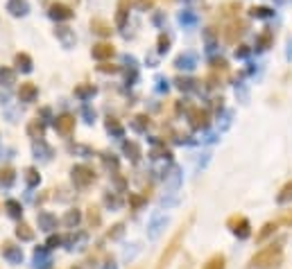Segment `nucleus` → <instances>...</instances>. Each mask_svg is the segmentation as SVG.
Wrapping results in <instances>:
<instances>
[{
  "label": "nucleus",
  "instance_id": "obj_1",
  "mask_svg": "<svg viewBox=\"0 0 292 269\" xmlns=\"http://www.w3.org/2000/svg\"><path fill=\"white\" fill-rule=\"evenodd\" d=\"M281 263H283V246L281 245H269L249 258L251 269H276L281 267Z\"/></svg>",
  "mask_w": 292,
  "mask_h": 269
},
{
  "label": "nucleus",
  "instance_id": "obj_2",
  "mask_svg": "<svg viewBox=\"0 0 292 269\" xmlns=\"http://www.w3.org/2000/svg\"><path fill=\"white\" fill-rule=\"evenodd\" d=\"M190 224H193V215H188V220L184 224H181L179 228H177V233L170 238V242L165 245V249H163V253H161V258H159V263H157V267L154 269H168L170 267V263H172V258L179 253V246H181V242H184V238H186V233H188V228H190Z\"/></svg>",
  "mask_w": 292,
  "mask_h": 269
},
{
  "label": "nucleus",
  "instance_id": "obj_3",
  "mask_svg": "<svg viewBox=\"0 0 292 269\" xmlns=\"http://www.w3.org/2000/svg\"><path fill=\"white\" fill-rule=\"evenodd\" d=\"M70 176H73L75 188H88L91 183H95V172H93V168H88V165H75V168L70 170Z\"/></svg>",
  "mask_w": 292,
  "mask_h": 269
},
{
  "label": "nucleus",
  "instance_id": "obj_4",
  "mask_svg": "<svg viewBox=\"0 0 292 269\" xmlns=\"http://www.w3.org/2000/svg\"><path fill=\"white\" fill-rule=\"evenodd\" d=\"M227 226L231 228V233L234 235H238L240 240H247V238L251 235V224L245 215H231L227 220Z\"/></svg>",
  "mask_w": 292,
  "mask_h": 269
},
{
  "label": "nucleus",
  "instance_id": "obj_5",
  "mask_svg": "<svg viewBox=\"0 0 292 269\" xmlns=\"http://www.w3.org/2000/svg\"><path fill=\"white\" fill-rule=\"evenodd\" d=\"M73 14H75V12H73L66 2H50V5H48V16L54 18L57 23H59V21H70Z\"/></svg>",
  "mask_w": 292,
  "mask_h": 269
},
{
  "label": "nucleus",
  "instance_id": "obj_6",
  "mask_svg": "<svg viewBox=\"0 0 292 269\" xmlns=\"http://www.w3.org/2000/svg\"><path fill=\"white\" fill-rule=\"evenodd\" d=\"M0 253H2V258L9 260L12 265H21V263H23V249H21L18 245H14V242H2Z\"/></svg>",
  "mask_w": 292,
  "mask_h": 269
},
{
  "label": "nucleus",
  "instance_id": "obj_7",
  "mask_svg": "<svg viewBox=\"0 0 292 269\" xmlns=\"http://www.w3.org/2000/svg\"><path fill=\"white\" fill-rule=\"evenodd\" d=\"M54 129H57V134L61 136H70L75 131V116L73 113H61V116L54 118Z\"/></svg>",
  "mask_w": 292,
  "mask_h": 269
},
{
  "label": "nucleus",
  "instance_id": "obj_8",
  "mask_svg": "<svg viewBox=\"0 0 292 269\" xmlns=\"http://www.w3.org/2000/svg\"><path fill=\"white\" fill-rule=\"evenodd\" d=\"M190 127L193 129H206L211 124V116H209V111H206V109H193V111H190Z\"/></svg>",
  "mask_w": 292,
  "mask_h": 269
},
{
  "label": "nucleus",
  "instance_id": "obj_9",
  "mask_svg": "<svg viewBox=\"0 0 292 269\" xmlns=\"http://www.w3.org/2000/svg\"><path fill=\"white\" fill-rule=\"evenodd\" d=\"M91 54H93V59H98V61H106V59H111L113 54H116V48H113V43L100 41V43H95L93 46Z\"/></svg>",
  "mask_w": 292,
  "mask_h": 269
},
{
  "label": "nucleus",
  "instance_id": "obj_10",
  "mask_svg": "<svg viewBox=\"0 0 292 269\" xmlns=\"http://www.w3.org/2000/svg\"><path fill=\"white\" fill-rule=\"evenodd\" d=\"M247 29V23L245 21H231L227 27V32H224V39H227V43H236L240 39V36L245 34Z\"/></svg>",
  "mask_w": 292,
  "mask_h": 269
},
{
  "label": "nucleus",
  "instance_id": "obj_11",
  "mask_svg": "<svg viewBox=\"0 0 292 269\" xmlns=\"http://www.w3.org/2000/svg\"><path fill=\"white\" fill-rule=\"evenodd\" d=\"M54 36H57V41L61 43L64 48H73V46H75V29H70L68 25H57Z\"/></svg>",
  "mask_w": 292,
  "mask_h": 269
},
{
  "label": "nucleus",
  "instance_id": "obj_12",
  "mask_svg": "<svg viewBox=\"0 0 292 269\" xmlns=\"http://www.w3.org/2000/svg\"><path fill=\"white\" fill-rule=\"evenodd\" d=\"M132 2H134V0H118V7H116V27H125V25H127Z\"/></svg>",
  "mask_w": 292,
  "mask_h": 269
},
{
  "label": "nucleus",
  "instance_id": "obj_13",
  "mask_svg": "<svg viewBox=\"0 0 292 269\" xmlns=\"http://www.w3.org/2000/svg\"><path fill=\"white\" fill-rule=\"evenodd\" d=\"M36 95H39V88L34 82H23L18 86V99L21 102H34Z\"/></svg>",
  "mask_w": 292,
  "mask_h": 269
},
{
  "label": "nucleus",
  "instance_id": "obj_14",
  "mask_svg": "<svg viewBox=\"0 0 292 269\" xmlns=\"http://www.w3.org/2000/svg\"><path fill=\"white\" fill-rule=\"evenodd\" d=\"M27 136L32 141H43V136H46V124L36 118V120H29L27 122Z\"/></svg>",
  "mask_w": 292,
  "mask_h": 269
},
{
  "label": "nucleus",
  "instance_id": "obj_15",
  "mask_svg": "<svg viewBox=\"0 0 292 269\" xmlns=\"http://www.w3.org/2000/svg\"><path fill=\"white\" fill-rule=\"evenodd\" d=\"M36 222H39V228H41V231H53V228H57V217L48 211L39 213V215H36Z\"/></svg>",
  "mask_w": 292,
  "mask_h": 269
},
{
  "label": "nucleus",
  "instance_id": "obj_16",
  "mask_svg": "<svg viewBox=\"0 0 292 269\" xmlns=\"http://www.w3.org/2000/svg\"><path fill=\"white\" fill-rule=\"evenodd\" d=\"M7 12L12 16H25L29 12L27 0H7Z\"/></svg>",
  "mask_w": 292,
  "mask_h": 269
},
{
  "label": "nucleus",
  "instance_id": "obj_17",
  "mask_svg": "<svg viewBox=\"0 0 292 269\" xmlns=\"http://www.w3.org/2000/svg\"><path fill=\"white\" fill-rule=\"evenodd\" d=\"M14 66H16L21 73H32L34 61H32V57H29L27 52H18L16 57H14Z\"/></svg>",
  "mask_w": 292,
  "mask_h": 269
},
{
  "label": "nucleus",
  "instance_id": "obj_18",
  "mask_svg": "<svg viewBox=\"0 0 292 269\" xmlns=\"http://www.w3.org/2000/svg\"><path fill=\"white\" fill-rule=\"evenodd\" d=\"M276 228H279V222H265L261 226V231L256 233V242H265L267 238H272L276 233Z\"/></svg>",
  "mask_w": 292,
  "mask_h": 269
},
{
  "label": "nucleus",
  "instance_id": "obj_19",
  "mask_svg": "<svg viewBox=\"0 0 292 269\" xmlns=\"http://www.w3.org/2000/svg\"><path fill=\"white\" fill-rule=\"evenodd\" d=\"M91 29H93L95 34L98 36H111V25L106 23V21H102V18H93V21H91Z\"/></svg>",
  "mask_w": 292,
  "mask_h": 269
},
{
  "label": "nucleus",
  "instance_id": "obj_20",
  "mask_svg": "<svg viewBox=\"0 0 292 269\" xmlns=\"http://www.w3.org/2000/svg\"><path fill=\"white\" fill-rule=\"evenodd\" d=\"M168 224V217L165 215H154L152 217V224H150V238H159V233H161V228Z\"/></svg>",
  "mask_w": 292,
  "mask_h": 269
},
{
  "label": "nucleus",
  "instance_id": "obj_21",
  "mask_svg": "<svg viewBox=\"0 0 292 269\" xmlns=\"http://www.w3.org/2000/svg\"><path fill=\"white\" fill-rule=\"evenodd\" d=\"M5 211L9 213L14 220H21V217H23V206H21V201H16V199H7Z\"/></svg>",
  "mask_w": 292,
  "mask_h": 269
},
{
  "label": "nucleus",
  "instance_id": "obj_22",
  "mask_svg": "<svg viewBox=\"0 0 292 269\" xmlns=\"http://www.w3.org/2000/svg\"><path fill=\"white\" fill-rule=\"evenodd\" d=\"M95 95V86L93 84H77L75 86V98H80V99H88V98H93Z\"/></svg>",
  "mask_w": 292,
  "mask_h": 269
},
{
  "label": "nucleus",
  "instance_id": "obj_23",
  "mask_svg": "<svg viewBox=\"0 0 292 269\" xmlns=\"http://www.w3.org/2000/svg\"><path fill=\"white\" fill-rule=\"evenodd\" d=\"M147 127H150V118L145 116V113H138V116H134V120H132V129L134 131H147Z\"/></svg>",
  "mask_w": 292,
  "mask_h": 269
},
{
  "label": "nucleus",
  "instance_id": "obj_24",
  "mask_svg": "<svg viewBox=\"0 0 292 269\" xmlns=\"http://www.w3.org/2000/svg\"><path fill=\"white\" fill-rule=\"evenodd\" d=\"M16 238L18 240H23V242H29V240H34V231H32L25 222H21L16 226Z\"/></svg>",
  "mask_w": 292,
  "mask_h": 269
},
{
  "label": "nucleus",
  "instance_id": "obj_25",
  "mask_svg": "<svg viewBox=\"0 0 292 269\" xmlns=\"http://www.w3.org/2000/svg\"><path fill=\"white\" fill-rule=\"evenodd\" d=\"M80 220H82V213L77 211V208H73V211H68V213L64 215V226L75 228L77 224H80Z\"/></svg>",
  "mask_w": 292,
  "mask_h": 269
},
{
  "label": "nucleus",
  "instance_id": "obj_26",
  "mask_svg": "<svg viewBox=\"0 0 292 269\" xmlns=\"http://www.w3.org/2000/svg\"><path fill=\"white\" fill-rule=\"evenodd\" d=\"M14 82H16V73H14L12 68L2 66V68H0V84H2V86H12Z\"/></svg>",
  "mask_w": 292,
  "mask_h": 269
},
{
  "label": "nucleus",
  "instance_id": "obj_27",
  "mask_svg": "<svg viewBox=\"0 0 292 269\" xmlns=\"http://www.w3.org/2000/svg\"><path fill=\"white\" fill-rule=\"evenodd\" d=\"M123 149H125V154H127V156L132 158V161H134V163H136V161H138V158H140V147L136 145L134 141H127V143H125V145H123Z\"/></svg>",
  "mask_w": 292,
  "mask_h": 269
},
{
  "label": "nucleus",
  "instance_id": "obj_28",
  "mask_svg": "<svg viewBox=\"0 0 292 269\" xmlns=\"http://www.w3.org/2000/svg\"><path fill=\"white\" fill-rule=\"evenodd\" d=\"M39 181H41L39 170H36V168H25V183H27L29 188H34V186H39Z\"/></svg>",
  "mask_w": 292,
  "mask_h": 269
},
{
  "label": "nucleus",
  "instance_id": "obj_29",
  "mask_svg": "<svg viewBox=\"0 0 292 269\" xmlns=\"http://www.w3.org/2000/svg\"><path fill=\"white\" fill-rule=\"evenodd\" d=\"M276 201H279V204H288V201H292V181H288L286 186L279 190V195H276Z\"/></svg>",
  "mask_w": 292,
  "mask_h": 269
},
{
  "label": "nucleus",
  "instance_id": "obj_30",
  "mask_svg": "<svg viewBox=\"0 0 292 269\" xmlns=\"http://www.w3.org/2000/svg\"><path fill=\"white\" fill-rule=\"evenodd\" d=\"M224 256L222 253H215V256H211L209 260H206V267L204 269H224Z\"/></svg>",
  "mask_w": 292,
  "mask_h": 269
},
{
  "label": "nucleus",
  "instance_id": "obj_31",
  "mask_svg": "<svg viewBox=\"0 0 292 269\" xmlns=\"http://www.w3.org/2000/svg\"><path fill=\"white\" fill-rule=\"evenodd\" d=\"M272 41H274L272 32H263V34L256 39V50H267V48L272 46Z\"/></svg>",
  "mask_w": 292,
  "mask_h": 269
},
{
  "label": "nucleus",
  "instance_id": "obj_32",
  "mask_svg": "<svg viewBox=\"0 0 292 269\" xmlns=\"http://www.w3.org/2000/svg\"><path fill=\"white\" fill-rule=\"evenodd\" d=\"M106 131H109V134H113V136H123L125 134L123 124L118 122L116 118H106Z\"/></svg>",
  "mask_w": 292,
  "mask_h": 269
},
{
  "label": "nucleus",
  "instance_id": "obj_33",
  "mask_svg": "<svg viewBox=\"0 0 292 269\" xmlns=\"http://www.w3.org/2000/svg\"><path fill=\"white\" fill-rule=\"evenodd\" d=\"M14 179H16V174H14L12 168H0V183L2 186H12Z\"/></svg>",
  "mask_w": 292,
  "mask_h": 269
},
{
  "label": "nucleus",
  "instance_id": "obj_34",
  "mask_svg": "<svg viewBox=\"0 0 292 269\" xmlns=\"http://www.w3.org/2000/svg\"><path fill=\"white\" fill-rule=\"evenodd\" d=\"M165 181L170 183V188H172V190H177V188H179V181H181L179 168H172V170H170V174H165Z\"/></svg>",
  "mask_w": 292,
  "mask_h": 269
},
{
  "label": "nucleus",
  "instance_id": "obj_35",
  "mask_svg": "<svg viewBox=\"0 0 292 269\" xmlns=\"http://www.w3.org/2000/svg\"><path fill=\"white\" fill-rule=\"evenodd\" d=\"M88 224H91V226H100V224H102V215L98 213V208H95V206H91V208H88Z\"/></svg>",
  "mask_w": 292,
  "mask_h": 269
},
{
  "label": "nucleus",
  "instance_id": "obj_36",
  "mask_svg": "<svg viewBox=\"0 0 292 269\" xmlns=\"http://www.w3.org/2000/svg\"><path fill=\"white\" fill-rule=\"evenodd\" d=\"M147 201L145 195H129V204H132V208L134 211H138V208H143V204Z\"/></svg>",
  "mask_w": 292,
  "mask_h": 269
},
{
  "label": "nucleus",
  "instance_id": "obj_37",
  "mask_svg": "<svg viewBox=\"0 0 292 269\" xmlns=\"http://www.w3.org/2000/svg\"><path fill=\"white\" fill-rule=\"evenodd\" d=\"M157 50H159V52H161V54H163V52H168V50H170V36H165V34H161V36H159V41H157Z\"/></svg>",
  "mask_w": 292,
  "mask_h": 269
},
{
  "label": "nucleus",
  "instance_id": "obj_38",
  "mask_svg": "<svg viewBox=\"0 0 292 269\" xmlns=\"http://www.w3.org/2000/svg\"><path fill=\"white\" fill-rule=\"evenodd\" d=\"M251 16H256V18H269V16H272V9H267V7H254V9H251Z\"/></svg>",
  "mask_w": 292,
  "mask_h": 269
},
{
  "label": "nucleus",
  "instance_id": "obj_39",
  "mask_svg": "<svg viewBox=\"0 0 292 269\" xmlns=\"http://www.w3.org/2000/svg\"><path fill=\"white\" fill-rule=\"evenodd\" d=\"M98 71L100 73H111V75H113V73H120V68H118V66H113V64H106V61H102V64L98 66Z\"/></svg>",
  "mask_w": 292,
  "mask_h": 269
},
{
  "label": "nucleus",
  "instance_id": "obj_40",
  "mask_svg": "<svg viewBox=\"0 0 292 269\" xmlns=\"http://www.w3.org/2000/svg\"><path fill=\"white\" fill-rule=\"evenodd\" d=\"M105 201H106V206H111V208H120V204H123V199L116 197V195H106Z\"/></svg>",
  "mask_w": 292,
  "mask_h": 269
},
{
  "label": "nucleus",
  "instance_id": "obj_41",
  "mask_svg": "<svg viewBox=\"0 0 292 269\" xmlns=\"http://www.w3.org/2000/svg\"><path fill=\"white\" fill-rule=\"evenodd\" d=\"M193 57L190 54H186V57H179L177 59V68H193Z\"/></svg>",
  "mask_w": 292,
  "mask_h": 269
},
{
  "label": "nucleus",
  "instance_id": "obj_42",
  "mask_svg": "<svg viewBox=\"0 0 292 269\" xmlns=\"http://www.w3.org/2000/svg\"><path fill=\"white\" fill-rule=\"evenodd\" d=\"M193 79H184V77H177V86L181 88V91H190L193 88Z\"/></svg>",
  "mask_w": 292,
  "mask_h": 269
},
{
  "label": "nucleus",
  "instance_id": "obj_43",
  "mask_svg": "<svg viewBox=\"0 0 292 269\" xmlns=\"http://www.w3.org/2000/svg\"><path fill=\"white\" fill-rule=\"evenodd\" d=\"M123 233H125V226L123 224H116L113 231H109V238H111V240H118V238H123Z\"/></svg>",
  "mask_w": 292,
  "mask_h": 269
},
{
  "label": "nucleus",
  "instance_id": "obj_44",
  "mask_svg": "<svg viewBox=\"0 0 292 269\" xmlns=\"http://www.w3.org/2000/svg\"><path fill=\"white\" fill-rule=\"evenodd\" d=\"M204 39H206V46H209V50H213V46H215V34H213V27H209L204 32Z\"/></svg>",
  "mask_w": 292,
  "mask_h": 269
},
{
  "label": "nucleus",
  "instance_id": "obj_45",
  "mask_svg": "<svg viewBox=\"0 0 292 269\" xmlns=\"http://www.w3.org/2000/svg\"><path fill=\"white\" fill-rule=\"evenodd\" d=\"M211 66H213V68H220V71H227V61H224V59H213V61H211Z\"/></svg>",
  "mask_w": 292,
  "mask_h": 269
},
{
  "label": "nucleus",
  "instance_id": "obj_46",
  "mask_svg": "<svg viewBox=\"0 0 292 269\" xmlns=\"http://www.w3.org/2000/svg\"><path fill=\"white\" fill-rule=\"evenodd\" d=\"M154 0H138V9L140 12H147V9H152Z\"/></svg>",
  "mask_w": 292,
  "mask_h": 269
},
{
  "label": "nucleus",
  "instance_id": "obj_47",
  "mask_svg": "<svg viewBox=\"0 0 292 269\" xmlns=\"http://www.w3.org/2000/svg\"><path fill=\"white\" fill-rule=\"evenodd\" d=\"M279 224H286V226H292V211H288L286 215L279 220Z\"/></svg>",
  "mask_w": 292,
  "mask_h": 269
},
{
  "label": "nucleus",
  "instance_id": "obj_48",
  "mask_svg": "<svg viewBox=\"0 0 292 269\" xmlns=\"http://www.w3.org/2000/svg\"><path fill=\"white\" fill-rule=\"evenodd\" d=\"M61 238H59V235H53V238H50V240H48V249H53V246H57V245H61Z\"/></svg>",
  "mask_w": 292,
  "mask_h": 269
},
{
  "label": "nucleus",
  "instance_id": "obj_49",
  "mask_svg": "<svg viewBox=\"0 0 292 269\" xmlns=\"http://www.w3.org/2000/svg\"><path fill=\"white\" fill-rule=\"evenodd\" d=\"M247 54H249L247 46H240V50H236V57H247Z\"/></svg>",
  "mask_w": 292,
  "mask_h": 269
},
{
  "label": "nucleus",
  "instance_id": "obj_50",
  "mask_svg": "<svg viewBox=\"0 0 292 269\" xmlns=\"http://www.w3.org/2000/svg\"><path fill=\"white\" fill-rule=\"evenodd\" d=\"M105 269H116V267H113V265H111V267H105Z\"/></svg>",
  "mask_w": 292,
  "mask_h": 269
}]
</instances>
